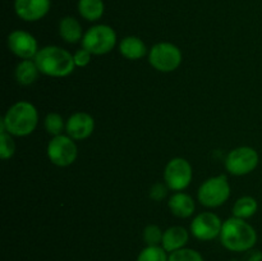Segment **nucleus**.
<instances>
[{
	"instance_id": "21",
	"label": "nucleus",
	"mask_w": 262,
	"mask_h": 261,
	"mask_svg": "<svg viewBox=\"0 0 262 261\" xmlns=\"http://www.w3.org/2000/svg\"><path fill=\"white\" fill-rule=\"evenodd\" d=\"M166 251L160 246H147L141 251L137 261H168Z\"/></svg>"
},
{
	"instance_id": "7",
	"label": "nucleus",
	"mask_w": 262,
	"mask_h": 261,
	"mask_svg": "<svg viewBox=\"0 0 262 261\" xmlns=\"http://www.w3.org/2000/svg\"><path fill=\"white\" fill-rule=\"evenodd\" d=\"M260 161L258 153L250 146H241L228 154L225 168L233 176H246L255 170Z\"/></svg>"
},
{
	"instance_id": "17",
	"label": "nucleus",
	"mask_w": 262,
	"mask_h": 261,
	"mask_svg": "<svg viewBox=\"0 0 262 261\" xmlns=\"http://www.w3.org/2000/svg\"><path fill=\"white\" fill-rule=\"evenodd\" d=\"M59 33H60L61 38L69 44H76L81 38H83L81 23L73 17H64L60 20V23H59Z\"/></svg>"
},
{
	"instance_id": "11",
	"label": "nucleus",
	"mask_w": 262,
	"mask_h": 261,
	"mask_svg": "<svg viewBox=\"0 0 262 261\" xmlns=\"http://www.w3.org/2000/svg\"><path fill=\"white\" fill-rule=\"evenodd\" d=\"M8 46H9L10 51L14 55H17L20 59H35L37 55L38 48L37 41L33 37L31 33L26 32V31L17 30L13 31L9 36H8Z\"/></svg>"
},
{
	"instance_id": "27",
	"label": "nucleus",
	"mask_w": 262,
	"mask_h": 261,
	"mask_svg": "<svg viewBox=\"0 0 262 261\" xmlns=\"http://www.w3.org/2000/svg\"><path fill=\"white\" fill-rule=\"evenodd\" d=\"M91 55L92 54L90 53L89 50H86V49H79V50H77L76 53H74L73 55V59H74V64H76V67H86L89 66L90 61H91Z\"/></svg>"
},
{
	"instance_id": "9",
	"label": "nucleus",
	"mask_w": 262,
	"mask_h": 261,
	"mask_svg": "<svg viewBox=\"0 0 262 261\" xmlns=\"http://www.w3.org/2000/svg\"><path fill=\"white\" fill-rule=\"evenodd\" d=\"M48 158L58 166H69L77 159V146L69 136H55L48 145Z\"/></svg>"
},
{
	"instance_id": "16",
	"label": "nucleus",
	"mask_w": 262,
	"mask_h": 261,
	"mask_svg": "<svg viewBox=\"0 0 262 261\" xmlns=\"http://www.w3.org/2000/svg\"><path fill=\"white\" fill-rule=\"evenodd\" d=\"M119 51L129 60H138L146 55V45L137 36H127L119 45Z\"/></svg>"
},
{
	"instance_id": "25",
	"label": "nucleus",
	"mask_w": 262,
	"mask_h": 261,
	"mask_svg": "<svg viewBox=\"0 0 262 261\" xmlns=\"http://www.w3.org/2000/svg\"><path fill=\"white\" fill-rule=\"evenodd\" d=\"M163 235L164 233L155 224L147 225L143 230V240L147 246H159V243L163 242Z\"/></svg>"
},
{
	"instance_id": "15",
	"label": "nucleus",
	"mask_w": 262,
	"mask_h": 261,
	"mask_svg": "<svg viewBox=\"0 0 262 261\" xmlns=\"http://www.w3.org/2000/svg\"><path fill=\"white\" fill-rule=\"evenodd\" d=\"M168 205L170 211L178 217L191 216L194 212V209H196L193 199L189 194L183 193V192L174 193L169 200Z\"/></svg>"
},
{
	"instance_id": "8",
	"label": "nucleus",
	"mask_w": 262,
	"mask_h": 261,
	"mask_svg": "<svg viewBox=\"0 0 262 261\" xmlns=\"http://www.w3.org/2000/svg\"><path fill=\"white\" fill-rule=\"evenodd\" d=\"M166 187L173 191H183L192 181V166L186 159L174 158L166 164L164 170Z\"/></svg>"
},
{
	"instance_id": "4",
	"label": "nucleus",
	"mask_w": 262,
	"mask_h": 261,
	"mask_svg": "<svg viewBox=\"0 0 262 261\" xmlns=\"http://www.w3.org/2000/svg\"><path fill=\"white\" fill-rule=\"evenodd\" d=\"M117 44V33L110 26L96 25L86 31L82 38V48L95 55L110 53Z\"/></svg>"
},
{
	"instance_id": "26",
	"label": "nucleus",
	"mask_w": 262,
	"mask_h": 261,
	"mask_svg": "<svg viewBox=\"0 0 262 261\" xmlns=\"http://www.w3.org/2000/svg\"><path fill=\"white\" fill-rule=\"evenodd\" d=\"M168 188L169 187H165L163 183L154 184L150 189V199L156 202L163 201L166 197V194H168Z\"/></svg>"
},
{
	"instance_id": "2",
	"label": "nucleus",
	"mask_w": 262,
	"mask_h": 261,
	"mask_svg": "<svg viewBox=\"0 0 262 261\" xmlns=\"http://www.w3.org/2000/svg\"><path fill=\"white\" fill-rule=\"evenodd\" d=\"M220 240L225 248L234 252L248 251L257 242V233L255 228L246 223L245 219L230 217L223 223Z\"/></svg>"
},
{
	"instance_id": "22",
	"label": "nucleus",
	"mask_w": 262,
	"mask_h": 261,
	"mask_svg": "<svg viewBox=\"0 0 262 261\" xmlns=\"http://www.w3.org/2000/svg\"><path fill=\"white\" fill-rule=\"evenodd\" d=\"M45 129L49 135L51 136H59L61 135V130L64 128V122L63 118L58 113H50V114L46 115L45 118Z\"/></svg>"
},
{
	"instance_id": "3",
	"label": "nucleus",
	"mask_w": 262,
	"mask_h": 261,
	"mask_svg": "<svg viewBox=\"0 0 262 261\" xmlns=\"http://www.w3.org/2000/svg\"><path fill=\"white\" fill-rule=\"evenodd\" d=\"M38 71L50 77H67L74 71V59L71 53L59 46H46L35 56Z\"/></svg>"
},
{
	"instance_id": "24",
	"label": "nucleus",
	"mask_w": 262,
	"mask_h": 261,
	"mask_svg": "<svg viewBox=\"0 0 262 261\" xmlns=\"http://www.w3.org/2000/svg\"><path fill=\"white\" fill-rule=\"evenodd\" d=\"M168 261H204V258L197 251L191 250V248H181L171 252Z\"/></svg>"
},
{
	"instance_id": "14",
	"label": "nucleus",
	"mask_w": 262,
	"mask_h": 261,
	"mask_svg": "<svg viewBox=\"0 0 262 261\" xmlns=\"http://www.w3.org/2000/svg\"><path fill=\"white\" fill-rule=\"evenodd\" d=\"M188 242V232L183 227H171L164 232L163 248L166 252H174L186 246Z\"/></svg>"
},
{
	"instance_id": "19",
	"label": "nucleus",
	"mask_w": 262,
	"mask_h": 261,
	"mask_svg": "<svg viewBox=\"0 0 262 261\" xmlns=\"http://www.w3.org/2000/svg\"><path fill=\"white\" fill-rule=\"evenodd\" d=\"M105 5L102 0H79L78 12L84 19L90 22L100 19L104 14Z\"/></svg>"
},
{
	"instance_id": "5",
	"label": "nucleus",
	"mask_w": 262,
	"mask_h": 261,
	"mask_svg": "<svg viewBox=\"0 0 262 261\" xmlns=\"http://www.w3.org/2000/svg\"><path fill=\"white\" fill-rule=\"evenodd\" d=\"M229 196L230 186L224 174L207 179L199 188V201L207 207L222 206Z\"/></svg>"
},
{
	"instance_id": "1",
	"label": "nucleus",
	"mask_w": 262,
	"mask_h": 261,
	"mask_svg": "<svg viewBox=\"0 0 262 261\" xmlns=\"http://www.w3.org/2000/svg\"><path fill=\"white\" fill-rule=\"evenodd\" d=\"M38 114L36 107L28 101L15 102L8 109L0 120V133L8 132L12 136L25 137L31 135L37 127Z\"/></svg>"
},
{
	"instance_id": "6",
	"label": "nucleus",
	"mask_w": 262,
	"mask_h": 261,
	"mask_svg": "<svg viewBox=\"0 0 262 261\" xmlns=\"http://www.w3.org/2000/svg\"><path fill=\"white\" fill-rule=\"evenodd\" d=\"M148 61L156 71L169 73L181 66L182 53L174 44L159 42L151 48Z\"/></svg>"
},
{
	"instance_id": "10",
	"label": "nucleus",
	"mask_w": 262,
	"mask_h": 261,
	"mask_svg": "<svg viewBox=\"0 0 262 261\" xmlns=\"http://www.w3.org/2000/svg\"><path fill=\"white\" fill-rule=\"evenodd\" d=\"M223 223L214 212H201L191 223V232L197 240L211 241L220 235Z\"/></svg>"
},
{
	"instance_id": "23",
	"label": "nucleus",
	"mask_w": 262,
	"mask_h": 261,
	"mask_svg": "<svg viewBox=\"0 0 262 261\" xmlns=\"http://www.w3.org/2000/svg\"><path fill=\"white\" fill-rule=\"evenodd\" d=\"M15 151V143L13 141L12 135L8 132L0 133V158L3 160L12 158L14 155Z\"/></svg>"
},
{
	"instance_id": "20",
	"label": "nucleus",
	"mask_w": 262,
	"mask_h": 261,
	"mask_svg": "<svg viewBox=\"0 0 262 261\" xmlns=\"http://www.w3.org/2000/svg\"><path fill=\"white\" fill-rule=\"evenodd\" d=\"M258 209V204L256 199L251 196H243L238 200L233 206V214L235 217L239 219H248V217L253 216Z\"/></svg>"
},
{
	"instance_id": "18",
	"label": "nucleus",
	"mask_w": 262,
	"mask_h": 261,
	"mask_svg": "<svg viewBox=\"0 0 262 261\" xmlns=\"http://www.w3.org/2000/svg\"><path fill=\"white\" fill-rule=\"evenodd\" d=\"M38 73L40 71H38L36 61L31 60V59H25L15 68V79L19 84L28 86L37 79Z\"/></svg>"
},
{
	"instance_id": "12",
	"label": "nucleus",
	"mask_w": 262,
	"mask_h": 261,
	"mask_svg": "<svg viewBox=\"0 0 262 261\" xmlns=\"http://www.w3.org/2000/svg\"><path fill=\"white\" fill-rule=\"evenodd\" d=\"M50 0H15L14 10L18 17L27 22H36L49 13Z\"/></svg>"
},
{
	"instance_id": "13",
	"label": "nucleus",
	"mask_w": 262,
	"mask_h": 261,
	"mask_svg": "<svg viewBox=\"0 0 262 261\" xmlns=\"http://www.w3.org/2000/svg\"><path fill=\"white\" fill-rule=\"evenodd\" d=\"M95 129V120L87 113H76L67 120L66 130L73 140H84L92 135Z\"/></svg>"
},
{
	"instance_id": "28",
	"label": "nucleus",
	"mask_w": 262,
	"mask_h": 261,
	"mask_svg": "<svg viewBox=\"0 0 262 261\" xmlns=\"http://www.w3.org/2000/svg\"><path fill=\"white\" fill-rule=\"evenodd\" d=\"M261 260H262L261 252L256 251V252H252V255L250 256V260L248 261H261Z\"/></svg>"
}]
</instances>
